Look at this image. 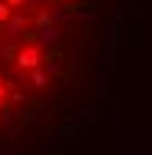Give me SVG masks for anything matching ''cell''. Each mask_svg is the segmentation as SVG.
<instances>
[{
    "label": "cell",
    "instance_id": "cell-1",
    "mask_svg": "<svg viewBox=\"0 0 152 155\" xmlns=\"http://www.w3.org/2000/svg\"><path fill=\"white\" fill-rule=\"evenodd\" d=\"M0 27H3L7 43L20 46V43H23V36H27V30H30V17H27V10H10V17H7Z\"/></svg>",
    "mask_w": 152,
    "mask_h": 155
},
{
    "label": "cell",
    "instance_id": "cell-2",
    "mask_svg": "<svg viewBox=\"0 0 152 155\" xmlns=\"http://www.w3.org/2000/svg\"><path fill=\"white\" fill-rule=\"evenodd\" d=\"M40 60H43V46H36V43H20V50L13 53V66H17L20 73L40 66Z\"/></svg>",
    "mask_w": 152,
    "mask_h": 155
},
{
    "label": "cell",
    "instance_id": "cell-3",
    "mask_svg": "<svg viewBox=\"0 0 152 155\" xmlns=\"http://www.w3.org/2000/svg\"><path fill=\"white\" fill-rule=\"evenodd\" d=\"M60 40H63V30L56 23H46V27H36L33 30V43L36 46H56Z\"/></svg>",
    "mask_w": 152,
    "mask_h": 155
},
{
    "label": "cell",
    "instance_id": "cell-4",
    "mask_svg": "<svg viewBox=\"0 0 152 155\" xmlns=\"http://www.w3.org/2000/svg\"><path fill=\"white\" fill-rule=\"evenodd\" d=\"M23 79H30V86H46V83H50V73L40 69V66H33V69L23 73Z\"/></svg>",
    "mask_w": 152,
    "mask_h": 155
},
{
    "label": "cell",
    "instance_id": "cell-5",
    "mask_svg": "<svg viewBox=\"0 0 152 155\" xmlns=\"http://www.w3.org/2000/svg\"><path fill=\"white\" fill-rule=\"evenodd\" d=\"M43 69H46L50 76H53V73H63V69H66V60H63V56H53V60H46Z\"/></svg>",
    "mask_w": 152,
    "mask_h": 155
},
{
    "label": "cell",
    "instance_id": "cell-6",
    "mask_svg": "<svg viewBox=\"0 0 152 155\" xmlns=\"http://www.w3.org/2000/svg\"><path fill=\"white\" fill-rule=\"evenodd\" d=\"M46 23H53V20H50V10H46V7H40V10H36V17H33V27H46Z\"/></svg>",
    "mask_w": 152,
    "mask_h": 155
},
{
    "label": "cell",
    "instance_id": "cell-7",
    "mask_svg": "<svg viewBox=\"0 0 152 155\" xmlns=\"http://www.w3.org/2000/svg\"><path fill=\"white\" fill-rule=\"evenodd\" d=\"M10 10H13V7H10V3H3V0H0V23H3V20H7V17H10Z\"/></svg>",
    "mask_w": 152,
    "mask_h": 155
},
{
    "label": "cell",
    "instance_id": "cell-8",
    "mask_svg": "<svg viewBox=\"0 0 152 155\" xmlns=\"http://www.w3.org/2000/svg\"><path fill=\"white\" fill-rule=\"evenodd\" d=\"M3 3H10L13 10H17V7H27V0H3Z\"/></svg>",
    "mask_w": 152,
    "mask_h": 155
},
{
    "label": "cell",
    "instance_id": "cell-9",
    "mask_svg": "<svg viewBox=\"0 0 152 155\" xmlns=\"http://www.w3.org/2000/svg\"><path fill=\"white\" fill-rule=\"evenodd\" d=\"M0 99H7V83L0 79Z\"/></svg>",
    "mask_w": 152,
    "mask_h": 155
},
{
    "label": "cell",
    "instance_id": "cell-10",
    "mask_svg": "<svg viewBox=\"0 0 152 155\" xmlns=\"http://www.w3.org/2000/svg\"><path fill=\"white\" fill-rule=\"evenodd\" d=\"M66 3H79V0H66Z\"/></svg>",
    "mask_w": 152,
    "mask_h": 155
}]
</instances>
